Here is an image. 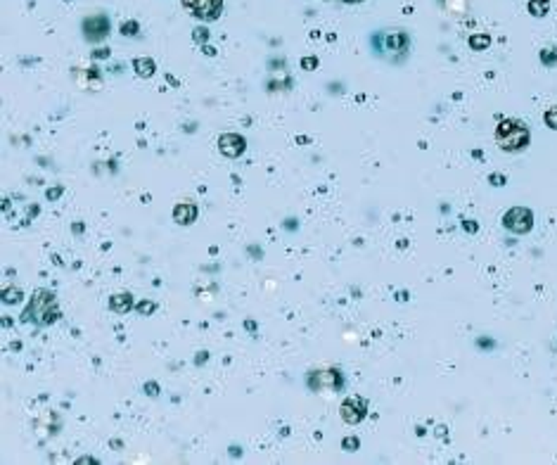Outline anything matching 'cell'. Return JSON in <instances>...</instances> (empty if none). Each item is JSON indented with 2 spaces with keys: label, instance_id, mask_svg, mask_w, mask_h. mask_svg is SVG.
<instances>
[{
  "label": "cell",
  "instance_id": "1",
  "mask_svg": "<svg viewBox=\"0 0 557 465\" xmlns=\"http://www.w3.org/2000/svg\"><path fill=\"white\" fill-rule=\"evenodd\" d=\"M495 143H498L503 149H510V152H517V149L527 147L529 143V129L522 121L515 119H505L498 124L495 129Z\"/></svg>",
  "mask_w": 557,
  "mask_h": 465
},
{
  "label": "cell",
  "instance_id": "2",
  "mask_svg": "<svg viewBox=\"0 0 557 465\" xmlns=\"http://www.w3.org/2000/svg\"><path fill=\"white\" fill-rule=\"evenodd\" d=\"M372 46L380 50V55H384V53L405 55L410 48V38L405 31H382L372 38Z\"/></svg>",
  "mask_w": 557,
  "mask_h": 465
},
{
  "label": "cell",
  "instance_id": "3",
  "mask_svg": "<svg viewBox=\"0 0 557 465\" xmlns=\"http://www.w3.org/2000/svg\"><path fill=\"white\" fill-rule=\"evenodd\" d=\"M183 5L197 19H216L221 15L223 0H183Z\"/></svg>",
  "mask_w": 557,
  "mask_h": 465
},
{
  "label": "cell",
  "instance_id": "4",
  "mask_svg": "<svg viewBox=\"0 0 557 465\" xmlns=\"http://www.w3.org/2000/svg\"><path fill=\"white\" fill-rule=\"evenodd\" d=\"M503 224H505V228H510L515 232H527V230H531V226H533V214L524 207H515L503 216Z\"/></svg>",
  "mask_w": 557,
  "mask_h": 465
},
{
  "label": "cell",
  "instance_id": "5",
  "mask_svg": "<svg viewBox=\"0 0 557 465\" xmlns=\"http://www.w3.org/2000/svg\"><path fill=\"white\" fill-rule=\"evenodd\" d=\"M83 31H86L88 41H102L109 33V19L104 15H93L83 21Z\"/></svg>",
  "mask_w": 557,
  "mask_h": 465
},
{
  "label": "cell",
  "instance_id": "6",
  "mask_svg": "<svg viewBox=\"0 0 557 465\" xmlns=\"http://www.w3.org/2000/svg\"><path fill=\"white\" fill-rule=\"evenodd\" d=\"M219 147L226 157H239V154L244 152V147H247V143H244V138L237 136V133H226V136L219 138Z\"/></svg>",
  "mask_w": 557,
  "mask_h": 465
},
{
  "label": "cell",
  "instance_id": "7",
  "mask_svg": "<svg viewBox=\"0 0 557 465\" xmlns=\"http://www.w3.org/2000/svg\"><path fill=\"white\" fill-rule=\"evenodd\" d=\"M365 401L363 399H347V401L342 403V418L347 420V423H360V420L365 418Z\"/></svg>",
  "mask_w": 557,
  "mask_h": 465
},
{
  "label": "cell",
  "instance_id": "8",
  "mask_svg": "<svg viewBox=\"0 0 557 465\" xmlns=\"http://www.w3.org/2000/svg\"><path fill=\"white\" fill-rule=\"evenodd\" d=\"M174 219H176V224H192L194 219H197V207L190 202H185V204H178V207L174 209Z\"/></svg>",
  "mask_w": 557,
  "mask_h": 465
},
{
  "label": "cell",
  "instance_id": "9",
  "mask_svg": "<svg viewBox=\"0 0 557 465\" xmlns=\"http://www.w3.org/2000/svg\"><path fill=\"white\" fill-rule=\"evenodd\" d=\"M133 69H136L140 76H152L154 74V62H152V60L138 57L136 62H133Z\"/></svg>",
  "mask_w": 557,
  "mask_h": 465
},
{
  "label": "cell",
  "instance_id": "10",
  "mask_svg": "<svg viewBox=\"0 0 557 465\" xmlns=\"http://www.w3.org/2000/svg\"><path fill=\"white\" fill-rule=\"evenodd\" d=\"M109 307L114 309V311H128V307H131V295H116L109 302Z\"/></svg>",
  "mask_w": 557,
  "mask_h": 465
},
{
  "label": "cell",
  "instance_id": "11",
  "mask_svg": "<svg viewBox=\"0 0 557 465\" xmlns=\"http://www.w3.org/2000/svg\"><path fill=\"white\" fill-rule=\"evenodd\" d=\"M545 124H548L550 129L557 131V109H550V112H545Z\"/></svg>",
  "mask_w": 557,
  "mask_h": 465
},
{
  "label": "cell",
  "instance_id": "12",
  "mask_svg": "<svg viewBox=\"0 0 557 465\" xmlns=\"http://www.w3.org/2000/svg\"><path fill=\"white\" fill-rule=\"evenodd\" d=\"M342 446H344V451H354V448H358V439H356V437H347Z\"/></svg>",
  "mask_w": 557,
  "mask_h": 465
},
{
  "label": "cell",
  "instance_id": "13",
  "mask_svg": "<svg viewBox=\"0 0 557 465\" xmlns=\"http://www.w3.org/2000/svg\"><path fill=\"white\" fill-rule=\"evenodd\" d=\"M470 46L472 48H484V46H488V38L486 36H477V38H472V41H470Z\"/></svg>",
  "mask_w": 557,
  "mask_h": 465
},
{
  "label": "cell",
  "instance_id": "14",
  "mask_svg": "<svg viewBox=\"0 0 557 465\" xmlns=\"http://www.w3.org/2000/svg\"><path fill=\"white\" fill-rule=\"evenodd\" d=\"M133 31H138V24H136V21H131V24H124V26H121V33H124V36H133Z\"/></svg>",
  "mask_w": 557,
  "mask_h": 465
},
{
  "label": "cell",
  "instance_id": "15",
  "mask_svg": "<svg viewBox=\"0 0 557 465\" xmlns=\"http://www.w3.org/2000/svg\"><path fill=\"white\" fill-rule=\"evenodd\" d=\"M541 10H548V3H543V0H538V3H531V12L538 15Z\"/></svg>",
  "mask_w": 557,
  "mask_h": 465
},
{
  "label": "cell",
  "instance_id": "16",
  "mask_svg": "<svg viewBox=\"0 0 557 465\" xmlns=\"http://www.w3.org/2000/svg\"><path fill=\"white\" fill-rule=\"evenodd\" d=\"M194 38H197V41H202V38H204V41H207V38H209L207 29H197V31H194Z\"/></svg>",
  "mask_w": 557,
  "mask_h": 465
},
{
  "label": "cell",
  "instance_id": "17",
  "mask_svg": "<svg viewBox=\"0 0 557 465\" xmlns=\"http://www.w3.org/2000/svg\"><path fill=\"white\" fill-rule=\"evenodd\" d=\"M316 64H318V62H316V60H313V57L304 60V66H306V69H311V66H316Z\"/></svg>",
  "mask_w": 557,
  "mask_h": 465
},
{
  "label": "cell",
  "instance_id": "18",
  "mask_svg": "<svg viewBox=\"0 0 557 465\" xmlns=\"http://www.w3.org/2000/svg\"><path fill=\"white\" fill-rule=\"evenodd\" d=\"M152 309H154L152 304H143V307H140V311H152Z\"/></svg>",
  "mask_w": 557,
  "mask_h": 465
},
{
  "label": "cell",
  "instance_id": "19",
  "mask_svg": "<svg viewBox=\"0 0 557 465\" xmlns=\"http://www.w3.org/2000/svg\"><path fill=\"white\" fill-rule=\"evenodd\" d=\"M339 3H363V0H339Z\"/></svg>",
  "mask_w": 557,
  "mask_h": 465
}]
</instances>
